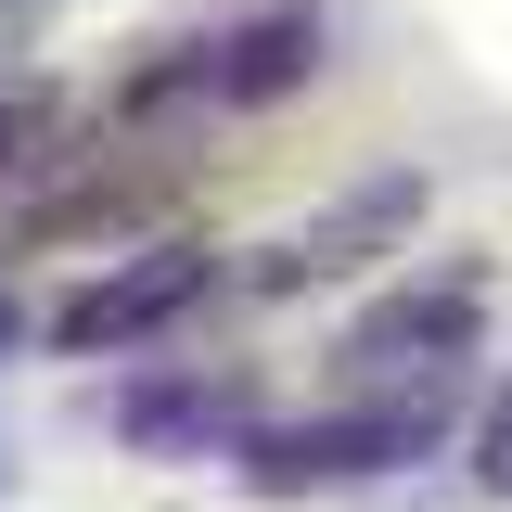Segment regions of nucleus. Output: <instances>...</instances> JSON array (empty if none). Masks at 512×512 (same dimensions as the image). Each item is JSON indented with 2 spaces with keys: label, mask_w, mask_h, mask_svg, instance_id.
Wrapping results in <instances>:
<instances>
[{
  "label": "nucleus",
  "mask_w": 512,
  "mask_h": 512,
  "mask_svg": "<svg viewBox=\"0 0 512 512\" xmlns=\"http://www.w3.org/2000/svg\"><path fill=\"white\" fill-rule=\"evenodd\" d=\"M0 346H13V295H0Z\"/></svg>",
  "instance_id": "nucleus-9"
},
{
  "label": "nucleus",
  "mask_w": 512,
  "mask_h": 512,
  "mask_svg": "<svg viewBox=\"0 0 512 512\" xmlns=\"http://www.w3.org/2000/svg\"><path fill=\"white\" fill-rule=\"evenodd\" d=\"M116 423H128L141 448H192V436H218V423H231V397H218V384H141Z\"/></svg>",
  "instance_id": "nucleus-6"
},
{
  "label": "nucleus",
  "mask_w": 512,
  "mask_h": 512,
  "mask_svg": "<svg viewBox=\"0 0 512 512\" xmlns=\"http://www.w3.org/2000/svg\"><path fill=\"white\" fill-rule=\"evenodd\" d=\"M39 141H52V103H39V90H26V103H0V167H26Z\"/></svg>",
  "instance_id": "nucleus-8"
},
{
  "label": "nucleus",
  "mask_w": 512,
  "mask_h": 512,
  "mask_svg": "<svg viewBox=\"0 0 512 512\" xmlns=\"http://www.w3.org/2000/svg\"><path fill=\"white\" fill-rule=\"evenodd\" d=\"M436 397H372V410H320V423H269L244 436V487L269 500H295V487H346V474H397V461H423L436 448Z\"/></svg>",
  "instance_id": "nucleus-1"
},
{
  "label": "nucleus",
  "mask_w": 512,
  "mask_h": 512,
  "mask_svg": "<svg viewBox=\"0 0 512 512\" xmlns=\"http://www.w3.org/2000/svg\"><path fill=\"white\" fill-rule=\"evenodd\" d=\"M474 487H512V384H500V410L474 423Z\"/></svg>",
  "instance_id": "nucleus-7"
},
{
  "label": "nucleus",
  "mask_w": 512,
  "mask_h": 512,
  "mask_svg": "<svg viewBox=\"0 0 512 512\" xmlns=\"http://www.w3.org/2000/svg\"><path fill=\"white\" fill-rule=\"evenodd\" d=\"M410 218H423V180H410V167H384V180L333 192V205H320L282 256H256V282H269V295H295V282H320V269H359V256H384Z\"/></svg>",
  "instance_id": "nucleus-4"
},
{
  "label": "nucleus",
  "mask_w": 512,
  "mask_h": 512,
  "mask_svg": "<svg viewBox=\"0 0 512 512\" xmlns=\"http://www.w3.org/2000/svg\"><path fill=\"white\" fill-rule=\"evenodd\" d=\"M474 333H487V282L436 269V282H397V295H372V308H359L346 372H359V384H423V397H436V384L474 359Z\"/></svg>",
  "instance_id": "nucleus-2"
},
{
  "label": "nucleus",
  "mask_w": 512,
  "mask_h": 512,
  "mask_svg": "<svg viewBox=\"0 0 512 512\" xmlns=\"http://www.w3.org/2000/svg\"><path fill=\"white\" fill-rule=\"evenodd\" d=\"M308 64H320V13H256V26H231L205 52V90L269 103V90H308Z\"/></svg>",
  "instance_id": "nucleus-5"
},
{
  "label": "nucleus",
  "mask_w": 512,
  "mask_h": 512,
  "mask_svg": "<svg viewBox=\"0 0 512 512\" xmlns=\"http://www.w3.org/2000/svg\"><path fill=\"white\" fill-rule=\"evenodd\" d=\"M192 295H205V256L192 244H154V256H128V269H103V282H77L52 308V346H128V333H154V320H180Z\"/></svg>",
  "instance_id": "nucleus-3"
}]
</instances>
